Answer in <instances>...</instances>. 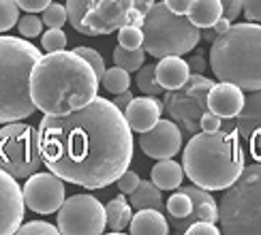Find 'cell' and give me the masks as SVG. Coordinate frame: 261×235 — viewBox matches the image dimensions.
Masks as SVG:
<instances>
[{"label":"cell","instance_id":"obj_16","mask_svg":"<svg viewBox=\"0 0 261 235\" xmlns=\"http://www.w3.org/2000/svg\"><path fill=\"white\" fill-rule=\"evenodd\" d=\"M180 190H184L191 197L193 210L189 216H184V218H167L171 229H176L178 233H184V229H187L191 222H197V220L219 222V205H216L214 197L210 195V190L199 188V186H184Z\"/></svg>","mask_w":261,"mask_h":235},{"label":"cell","instance_id":"obj_20","mask_svg":"<svg viewBox=\"0 0 261 235\" xmlns=\"http://www.w3.org/2000/svg\"><path fill=\"white\" fill-rule=\"evenodd\" d=\"M128 231L135 233V235H148V233L165 235V233H169V222L161 214V210L144 208V210H137L135 216L130 218Z\"/></svg>","mask_w":261,"mask_h":235},{"label":"cell","instance_id":"obj_17","mask_svg":"<svg viewBox=\"0 0 261 235\" xmlns=\"http://www.w3.org/2000/svg\"><path fill=\"white\" fill-rule=\"evenodd\" d=\"M244 105V90L238 88L231 81H221L212 83L208 92V109L216 115H221L223 120H231L238 115V111Z\"/></svg>","mask_w":261,"mask_h":235},{"label":"cell","instance_id":"obj_25","mask_svg":"<svg viewBox=\"0 0 261 235\" xmlns=\"http://www.w3.org/2000/svg\"><path fill=\"white\" fill-rule=\"evenodd\" d=\"M146 60V51L144 47H137V49H126V47H120L118 45L114 49V62L116 67H122L124 71L133 73V71H139V67L144 64Z\"/></svg>","mask_w":261,"mask_h":235},{"label":"cell","instance_id":"obj_18","mask_svg":"<svg viewBox=\"0 0 261 235\" xmlns=\"http://www.w3.org/2000/svg\"><path fill=\"white\" fill-rule=\"evenodd\" d=\"M163 111V105L154 99V96H133V101L126 105V109L122 111L126 118V124L130 131H137V133H144L148 128H152Z\"/></svg>","mask_w":261,"mask_h":235},{"label":"cell","instance_id":"obj_14","mask_svg":"<svg viewBox=\"0 0 261 235\" xmlns=\"http://www.w3.org/2000/svg\"><path fill=\"white\" fill-rule=\"evenodd\" d=\"M139 148L141 152L150 158H173L180 148H182V131L180 126L169 118V120H163L159 118V122L148 128V131L139 133Z\"/></svg>","mask_w":261,"mask_h":235},{"label":"cell","instance_id":"obj_24","mask_svg":"<svg viewBox=\"0 0 261 235\" xmlns=\"http://www.w3.org/2000/svg\"><path fill=\"white\" fill-rule=\"evenodd\" d=\"M128 203L133 205L135 210H144V208H152V210H163V195H161V188L154 184L152 180L139 182V186L130 192V199Z\"/></svg>","mask_w":261,"mask_h":235},{"label":"cell","instance_id":"obj_42","mask_svg":"<svg viewBox=\"0 0 261 235\" xmlns=\"http://www.w3.org/2000/svg\"><path fill=\"white\" fill-rule=\"evenodd\" d=\"M19 9L28 11V13H39V11L45 9L51 0H15Z\"/></svg>","mask_w":261,"mask_h":235},{"label":"cell","instance_id":"obj_45","mask_svg":"<svg viewBox=\"0 0 261 235\" xmlns=\"http://www.w3.org/2000/svg\"><path fill=\"white\" fill-rule=\"evenodd\" d=\"M189 69H191V73H203V69H205V60H203L201 56L191 58V60H189Z\"/></svg>","mask_w":261,"mask_h":235},{"label":"cell","instance_id":"obj_4","mask_svg":"<svg viewBox=\"0 0 261 235\" xmlns=\"http://www.w3.org/2000/svg\"><path fill=\"white\" fill-rule=\"evenodd\" d=\"M210 67L221 81H231L242 90L261 88V26L244 21L216 35L210 47Z\"/></svg>","mask_w":261,"mask_h":235},{"label":"cell","instance_id":"obj_7","mask_svg":"<svg viewBox=\"0 0 261 235\" xmlns=\"http://www.w3.org/2000/svg\"><path fill=\"white\" fill-rule=\"evenodd\" d=\"M219 222L223 233H261V160L244 165L238 180L225 188Z\"/></svg>","mask_w":261,"mask_h":235},{"label":"cell","instance_id":"obj_28","mask_svg":"<svg viewBox=\"0 0 261 235\" xmlns=\"http://www.w3.org/2000/svg\"><path fill=\"white\" fill-rule=\"evenodd\" d=\"M90 3L92 0H67V5H64L69 24L77 30L80 35H86V37H88V28L84 24V15H86V11H88Z\"/></svg>","mask_w":261,"mask_h":235},{"label":"cell","instance_id":"obj_38","mask_svg":"<svg viewBox=\"0 0 261 235\" xmlns=\"http://www.w3.org/2000/svg\"><path fill=\"white\" fill-rule=\"evenodd\" d=\"M187 235H216L221 233V229L216 227V222H208V220H197V222H191L187 229H184Z\"/></svg>","mask_w":261,"mask_h":235},{"label":"cell","instance_id":"obj_21","mask_svg":"<svg viewBox=\"0 0 261 235\" xmlns=\"http://www.w3.org/2000/svg\"><path fill=\"white\" fill-rule=\"evenodd\" d=\"M150 180L161 188V190H176L180 188L182 180H184V169L180 163L171 158H163L152 167Z\"/></svg>","mask_w":261,"mask_h":235},{"label":"cell","instance_id":"obj_2","mask_svg":"<svg viewBox=\"0 0 261 235\" xmlns=\"http://www.w3.org/2000/svg\"><path fill=\"white\" fill-rule=\"evenodd\" d=\"M99 90V77L75 51H49L41 56L30 73V96L37 109L64 115L88 105Z\"/></svg>","mask_w":261,"mask_h":235},{"label":"cell","instance_id":"obj_40","mask_svg":"<svg viewBox=\"0 0 261 235\" xmlns=\"http://www.w3.org/2000/svg\"><path fill=\"white\" fill-rule=\"evenodd\" d=\"M242 13L248 21H261V0H242Z\"/></svg>","mask_w":261,"mask_h":235},{"label":"cell","instance_id":"obj_31","mask_svg":"<svg viewBox=\"0 0 261 235\" xmlns=\"http://www.w3.org/2000/svg\"><path fill=\"white\" fill-rule=\"evenodd\" d=\"M19 19V7L15 0H0V32L11 30Z\"/></svg>","mask_w":261,"mask_h":235},{"label":"cell","instance_id":"obj_46","mask_svg":"<svg viewBox=\"0 0 261 235\" xmlns=\"http://www.w3.org/2000/svg\"><path fill=\"white\" fill-rule=\"evenodd\" d=\"M152 5H154V0H133V7H135V11H139L141 15H146L148 11L152 9Z\"/></svg>","mask_w":261,"mask_h":235},{"label":"cell","instance_id":"obj_5","mask_svg":"<svg viewBox=\"0 0 261 235\" xmlns=\"http://www.w3.org/2000/svg\"><path fill=\"white\" fill-rule=\"evenodd\" d=\"M39 58L41 51L32 43L0 37V124L24 120L35 113L30 73Z\"/></svg>","mask_w":261,"mask_h":235},{"label":"cell","instance_id":"obj_6","mask_svg":"<svg viewBox=\"0 0 261 235\" xmlns=\"http://www.w3.org/2000/svg\"><path fill=\"white\" fill-rule=\"evenodd\" d=\"M144 47L146 53L154 58L184 56L195 49L201 39V30L187 15H178L165 5L154 3L144 15Z\"/></svg>","mask_w":261,"mask_h":235},{"label":"cell","instance_id":"obj_41","mask_svg":"<svg viewBox=\"0 0 261 235\" xmlns=\"http://www.w3.org/2000/svg\"><path fill=\"white\" fill-rule=\"evenodd\" d=\"M223 5V17H227L229 21L238 19V15L242 13V0H221Z\"/></svg>","mask_w":261,"mask_h":235},{"label":"cell","instance_id":"obj_30","mask_svg":"<svg viewBox=\"0 0 261 235\" xmlns=\"http://www.w3.org/2000/svg\"><path fill=\"white\" fill-rule=\"evenodd\" d=\"M144 43V30L141 26H122L118 30V45L126 49H137Z\"/></svg>","mask_w":261,"mask_h":235},{"label":"cell","instance_id":"obj_12","mask_svg":"<svg viewBox=\"0 0 261 235\" xmlns=\"http://www.w3.org/2000/svg\"><path fill=\"white\" fill-rule=\"evenodd\" d=\"M24 203L37 214H54L64 201V180L56 173H32L24 184Z\"/></svg>","mask_w":261,"mask_h":235},{"label":"cell","instance_id":"obj_43","mask_svg":"<svg viewBox=\"0 0 261 235\" xmlns=\"http://www.w3.org/2000/svg\"><path fill=\"white\" fill-rule=\"evenodd\" d=\"M173 13H178V15H187V11H189V7H191V3L193 0H163Z\"/></svg>","mask_w":261,"mask_h":235},{"label":"cell","instance_id":"obj_27","mask_svg":"<svg viewBox=\"0 0 261 235\" xmlns=\"http://www.w3.org/2000/svg\"><path fill=\"white\" fill-rule=\"evenodd\" d=\"M137 88L148 94V96H161L163 94V85L156 79V71H154V64H141L139 71H137Z\"/></svg>","mask_w":261,"mask_h":235},{"label":"cell","instance_id":"obj_23","mask_svg":"<svg viewBox=\"0 0 261 235\" xmlns=\"http://www.w3.org/2000/svg\"><path fill=\"white\" fill-rule=\"evenodd\" d=\"M105 218H107V227L114 233H120L128 229V222L133 218V205L126 201L124 195H118L105 205Z\"/></svg>","mask_w":261,"mask_h":235},{"label":"cell","instance_id":"obj_32","mask_svg":"<svg viewBox=\"0 0 261 235\" xmlns=\"http://www.w3.org/2000/svg\"><path fill=\"white\" fill-rule=\"evenodd\" d=\"M43 24L49 26V28H62L64 21H67V9L64 5L58 3H49L45 9H43Z\"/></svg>","mask_w":261,"mask_h":235},{"label":"cell","instance_id":"obj_39","mask_svg":"<svg viewBox=\"0 0 261 235\" xmlns=\"http://www.w3.org/2000/svg\"><path fill=\"white\" fill-rule=\"evenodd\" d=\"M221 126H223V118L216 115V113H212L210 109L201 115L199 128H201L203 133H216V131H221Z\"/></svg>","mask_w":261,"mask_h":235},{"label":"cell","instance_id":"obj_15","mask_svg":"<svg viewBox=\"0 0 261 235\" xmlns=\"http://www.w3.org/2000/svg\"><path fill=\"white\" fill-rule=\"evenodd\" d=\"M24 195L15 178L0 169V233H17L24 220Z\"/></svg>","mask_w":261,"mask_h":235},{"label":"cell","instance_id":"obj_13","mask_svg":"<svg viewBox=\"0 0 261 235\" xmlns=\"http://www.w3.org/2000/svg\"><path fill=\"white\" fill-rule=\"evenodd\" d=\"M227 131H236L238 137L251 148L253 158L261 160V88L251 90V94L244 96V105L231 120H223Z\"/></svg>","mask_w":261,"mask_h":235},{"label":"cell","instance_id":"obj_9","mask_svg":"<svg viewBox=\"0 0 261 235\" xmlns=\"http://www.w3.org/2000/svg\"><path fill=\"white\" fill-rule=\"evenodd\" d=\"M212 83L214 81L203 73H191L180 88L167 90L163 94V107L171 120L180 126L182 133L195 135L201 131L199 122L201 115L208 111V92Z\"/></svg>","mask_w":261,"mask_h":235},{"label":"cell","instance_id":"obj_29","mask_svg":"<svg viewBox=\"0 0 261 235\" xmlns=\"http://www.w3.org/2000/svg\"><path fill=\"white\" fill-rule=\"evenodd\" d=\"M191 210H193V201L184 190H176L167 201L169 218H184L191 214Z\"/></svg>","mask_w":261,"mask_h":235},{"label":"cell","instance_id":"obj_11","mask_svg":"<svg viewBox=\"0 0 261 235\" xmlns=\"http://www.w3.org/2000/svg\"><path fill=\"white\" fill-rule=\"evenodd\" d=\"M88 37L112 35L122 26H141L144 15L135 11L133 0H92L84 15Z\"/></svg>","mask_w":261,"mask_h":235},{"label":"cell","instance_id":"obj_10","mask_svg":"<svg viewBox=\"0 0 261 235\" xmlns=\"http://www.w3.org/2000/svg\"><path fill=\"white\" fill-rule=\"evenodd\" d=\"M58 231L60 233H86L99 235L107 227L105 205L92 195H73L58 208Z\"/></svg>","mask_w":261,"mask_h":235},{"label":"cell","instance_id":"obj_47","mask_svg":"<svg viewBox=\"0 0 261 235\" xmlns=\"http://www.w3.org/2000/svg\"><path fill=\"white\" fill-rule=\"evenodd\" d=\"M229 26H231V21H229V19H227V17H223V15H221L219 19H216V21H214V26H212V30L216 32V35H223V32H225L227 28H229Z\"/></svg>","mask_w":261,"mask_h":235},{"label":"cell","instance_id":"obj_8","mask_svg":"<svg viewBox=\"0 0 261 235\" xmlns=\"http://www.w3.org/2000/svg\"><path fill=\"white\" fill-rule=\"evenodd\" d=\"M43 165L39 131L30 124L7 122L0 128V169L15 180L37 173Z\"/></svg>","mask_w":261,"mask_h":235},{"label":"cell","instance_id":"obj_26","mask_svg":"<svg viewBox=\"0 0 261 235\" xmlns=\"http://www.w3.org/2000/svg\"><path fill=\"white\" fill-rule=\"evenodd\" d=\"M103 81V88L112 94H118V92H124L128 90L130 85V75L128 71H124L122 67H114V69H105V75L101 77Z\"/></svg>","mask_w":261,"mask_h":235},{"label":"cell","instance_id":"obj_3","mask_svg":"<svg viewBox=\"0 0 261 235\" xmlns=\"http://www.w3.org/2000/svg\"><path fill=\"white\" fill-rule=\"evenodd\" d=\"M246 156L236 131L195 133L182 152V169L195 186L225 190L242 173Z\"/></svg>","mask_w":261,"mask_h":235},{"label":"cell","instance_id":"obj_33","mask_svg":"<svg viewBox=\"0 0 261 235\" xmlns=\"http://www.w3.org/2000/svg\"><path fill=\"white\" fill-rule=\"evenodd\" d=\"M41 47L47 53L49 51H60V49L67 47V35H64L60 28H49L45 35L41 37Z\"/></svg>","mask_w":261,"mask_h":235},{"label":"cell","instance_id":"obj_35","mask_svg":"<svg viewBox=\"0 0 261 235\" xmlns=\"http://www.w3.org/2000/svg\"><path fill=\"white\" fill-rule=\"evenodd\" d=\"M75 53H80V56L86 60L92 67V71L96 73V77H99V81H101V77L105 75V62H103V56L96 49H92V47H75L73 49Z\"/></svg>","mask_w":261,"mask_h":235},{"label":"cell","instance_id":"obj_37","mask_svg":"<svg viewBox=\"0 0 261 235\" xmlns=\"http://www.w3.org/2000/svg\"><path fill=\"white\" fill-rule=\"evenodd\" d=\"M17 233H49V235H56L60 233L58 227H54L49 222H43V220H32V222H21Z\"/></svg>","mask_w":261,"mask_h":235},{"label":"cell","instance_id":"obj_22","mask_svg":"<svg viewBox=\"0 0 261 235\" xmlns=\"http://www.w3.org/2000/svg\"><path fill=\"white\" fill-rule=\"evenodd\" d=\"M223 15V5L221 0H193L187 17L193 21L199 30L201 28H212L214 21Z\"/></svg>","mask_w":261,"mask_h":235},{"label":"cell","instance_id":"obj_19","mask_svg":"<svg viewBox=\"0 0 261 235\" xmlns=\"http://www.w3.org/2000/svg\"><path fill=\"white\" fill-rule=\"evenodd\" d=\"M156 71V79L163 85V90H176L180 85L189 79L191 69L189 62L182 56H165L159 58V62L154 64Z\"/></svg>","mask_w":261,"mask_h":235},{"label":"cell","instance_id":"obj_1","mask_svg":"<svg viewBox=\"0 0 261 235\" xmlns=\"http://www.w3.org/2000/svg\"><path fill=\"white\" fill-rule=\"evenodd\" d=\"M37 131L43 165L90 190L114 184L133 158V131L122 109L101 96L71 113H45Z\"/></svg>","mask_w":261,"mask_h":235},{"label":"cell","instance_id":"obj_34","mask_svg":"<svg viewBox=\"0 0 261 235\" xmlns=\"http://www.w3.org/2000/svg\"><path fill=\"white\" fill-rule=\"evenodd\" d=\"M41 28H43V19L37 17L35 13H28L21 19H17V30L24 39H35L41 35Z\"/></svg>","mask_w":261,"mask_h":235},{"label":"cell","instance_id":"obj_48","mask_svg":"<svg viewBox=\"0 0 261 235\" xmlns=\"http://www.w3.org/2000/svg\"><path fill=\"white\" fill-rule=\"evenodd\" d=\"M203 37L208 39V41H214V37H216V32L214 30H208V32H203Z\"/></svg>","mask_w":261,"mask_h":235},{"label":"cell","instance_id":"obj_36","mask_svg":"<svg viewBox=\"0 0 261 235\" xmlns=\"http://www.w3.org/2000/svg\"><path fill=\"white\" fill-rule=\"evenodd\" d=\"M139 182H141V178L135 173V171L124 169L122 173H120V178L116 180V184H118V188H120L122 195H130V192H133L139 186Z\"/></svg>","mask_w":261,"mask_h":235},{"label":"cell","instance_id":"obj_44","mask_svg":"<svg viewBox=\"0 0 261 235\" xmlns=\"http://www.w3.org/2000/svg\"><path fill=\"white\" fill-rule=\"evenodd\" d=\"M130 101H133V92H128V90H124V92H118L116 94V99L112 101L116 107H118V109H126V105L130 103Z\"/></svg>","mask_w":261,"mask_h":235}]
</instances>
